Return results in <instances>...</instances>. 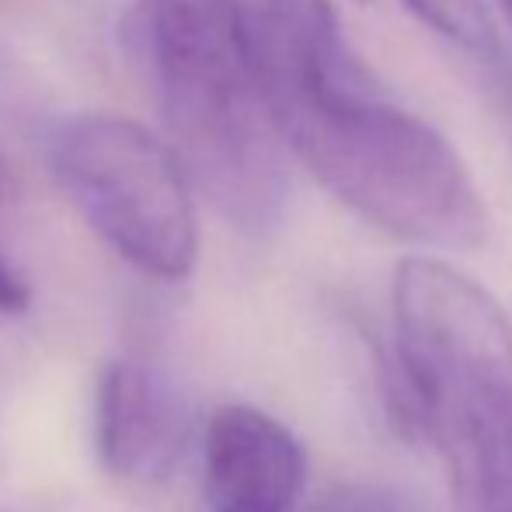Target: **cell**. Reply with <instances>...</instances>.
Segmentation results:
<instances>
[{
    "label": "cell",
    "instance_id": "obj_10",
    "mask_svg": "<svg viewBox=\"0 0 512 512\" xmlns=\"http://www.w3.org/2000/svg\"><path fill=\"white\" fill-rule=\"evenodd\" d=\"M317 512H394V506L377 495H335Z\"/></svg>",
    "mask_w": 512,
    "mask_h": 512
},
{
    "label": "cell",
    "instance_id": "obj_11",
    "mask_svg": "<svg viewBox=\"0 0 512 512\" xmlns=\"http://www.w3.org/2000/svg\"><path fill=\"white\" fill-rule=\"evenodd\" d=\"M18 196V178H14V168L0 157V206L11 203Z\"/></svg>",
    "mask_w": 512,
    "mask_h": 512
},
{
    "label": "cell",
    "instance_id": "obj_6",
    "mask_svg": "<svg viewBox=\"0 0 512 512\" xmlns=\"http://www.w3.org/2000/svg\"><path fill=\"white\" fill-rule=\"evenodd\" d=\"M189 436L185 401L161 366L115 356L98 377V457L115 478L157 485L178 467Z\"/></svg>",
    "mask_w": 512,
    "mask_h": 512
},
{
    "label": "cell",
    "instance_id": "obj_7",
    "mask_svg": "<svg viewBox=\"0 0 512 512\" xmlns=\"http://www.w3.org/2000/svg\"><path fill=\"white\" fill-rule=\"evenodd\" d=\"M405 4L418 14L422 25H429L464 53L478 60L499 56V35H495L485 0H405Z\"/></svg>",
    "mask_w": 512,
    "mask_h": 512
},
{
    "label": "cell",
    "instance_id": "obj_12",
    "mask_svg": "<svg viewBox=\"0 0 512 512\" xmlns=\"http://www.w3.org/2000/svg\"><path fill=\"white\" fill-rule=\"evenodd\" d=\"M502 7H506V14H509V21H512V0H499Z\"/></svg>",
    "mask_w": 512,
    "mask_h": 512
},
{
    "label": "cell",
    "instance_id": "obj_5",
    "mask_svg": "<svg viewBox=\"0 0 512 512\" xmlns=\"http://www.w3.org/2000/svg\"><path fill=\"white\" fill-rule=\"evenodd\" d=\"M307 485L300 439L255 405H223L203 436L206 512H293Z\"/></svg>",
    "mask_w": 512,
    "mask_h": 512
},
{
    "label": "cell",
    "instance_id": "obj_3",
    "mask_svg": "<svg viewBox=\"0 0 512 512\" xmlns=\"http://www.w3.org/2000/svg\"><path fill=\"white\" fill-rule=\"evenodd\" d=\"M391 307L401 418L457 488L512 429V321L478 279L429 255L398 265Z\"/></svg>",
    "mask_w": 512,
    "mask_h": 512
},
{
    "label": "cell",
    "instance_id": "obj_2",
    "mask_svg": "<svg viewBox=\"0 0 512 512\" xmlns=\"http://www.w3.org/2000/svg\"><path fill=\"white\" fill-rule=\"evenodd\" d=\"M133 46L196 192L241 234L286 213V143L265 105L241 0H136Z\"/></svg>",
    "mask_w": 512,
    "mask_h": 512
},
{
    "label": "cell",
    "instance_id": "obj_4",
    "mask_svg": "<svg viewBox=\"0 0 512 512\" xmlns=\"http://www.w3.org/2000/svg\"><path fill=\"white\" fill-rule=\"evenodd\" d=\"M49 164L77 213L126 265L161 283L196 269V185L171 143L122 115H81L53 133Z\"/></svg>",
    "mask_w": 512,
    "mask_h": 512
},
{
    "label": "cell",
    "instance_id": "obj_1",
    "mask_svg": "<svg viewBox=\"0 0 512 512\" xmlns=\"http://www.w3.org/2000/svg\"><path fill=\"white\" fill-rule=\"evenodd\" d=\"M251 63L286 150L366 223L401 241L471 251L488 209L439 129L384 95L331 0H241Z\"/></svg>",
    "mask_w": 512,
    "mask_h": 512
},
{
    "label": "cell",
    "instance_id": "obj_8",
    "mask_svg": "<svg viewBox=\"0 0 512 512\" xmlns=\"http://www.w3.org/2000/svg\"><path fill=\"white\" fill-rule=\"evenodd\" d=\"M457 495L474 512H512V429L457 485Z\"/></svg>",
    "mask_w": 512,
    "mask_h": 512
},
{
    "label": "cell",
    "instance_id": "obj_9",
    "mask_svg": "<svg viewBox=\"0 0 512 512\" xmlns=\"http://www.w3.org/2000/svg\"><path fill=\"white\" fill-rule=\"evenodd\" d=\"M28 307V286L11 272V265L0 258V317L21 314Z\"/></svg>",
    "mask_w": 512,
    "mask_h": 512
}]
</instances>
